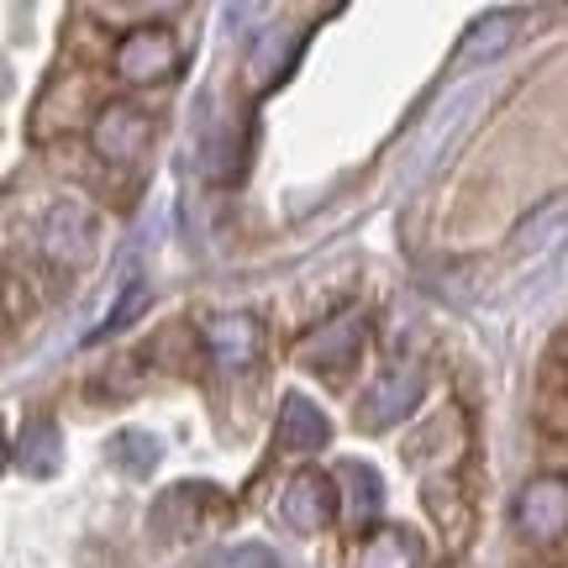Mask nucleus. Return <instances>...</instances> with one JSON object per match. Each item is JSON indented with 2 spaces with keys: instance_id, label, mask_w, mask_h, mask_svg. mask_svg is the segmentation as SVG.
I'll return each mask as SVG.
<instances>
[{
  "instance_id": "obj_21",
  "label": "nucleus",
  "mask_w": 568,
  "mask_h": 568,
  "mask_svg": "<svg viewBox=\"0 0 568 568\" xmlns=\"http://www.w3.org/2000/svg\"><path fill=\"white\" fill-rule=\"evenodd\" d=\"M142 305H148V284H142V274H132V280L122 284L116 305L105 311V332H122V326H132L142 316Z\"/></svg>"
},
{
  "instance_id": "obj_22",
  "label": "nucleus",
  "mask_w": 568,
  "mask_h": 568,
  "mask_svg": "<svg viewBox=\"0 0 568 568\" xmlns=\"http://www.w3.org/2000/svg\"><path fill=\"white\" fill-rule=\"evenodd\" d=\"M211 568H280V558L258 542H243V548H226L222 558H211Z\"/></svg>"
},
{
  "instance_id": "obj_8",
  "label": "nucleus",
  "mask_w": 568,
  "mask_h": 568,
  "mask_svg": "<svg viewBox=\"0 0 568 568\" xmlns=\"http://www.w3.org/2000/svg\"><path fill=\"white\" fill-rule=\"evenodd\" d=\"M148 142H153V116H148L138 101H111L101 116H95V126H90V148H95V159H105V163L142 159Z\"/></svg>"
},
{
  "instance_id": "obj_5",
  "label": "nucleus",
  "mask_w": 568,
  "mask_h": 568,
  "mask_svg": "<svg viewBox=\"0 0 568 568\" xmlns=\"http://www.w3.org/2000/svg\"><path fill=\"white\" fill-rule=\"evenodd\" d=\"M280 510L284 521L305 537H316V531L337 527V516H343V485H337V474H326V468H301L280 495Z\"/></svg>"
},
{
  "instance_id": "obj_1",
  "label": "nucleus",
  "mask_w": 568,
  "mask_h": 568,
  "mask_svg": "<svg viewBox=\"0 0 568 568\" xmlns=\"http://www.w3.org/2000/svg\"><path fill=\"white\" fill-rule=\"evenodd\" d=\"M105 84L95 69H84V63H63L48 74L42 84V95L32 101V116H27V138L48 148V142L69 138V132H84V126H95V116L105 111Z\"/></svg>"
},
{
  "instance_id": "obj_18",
  "label": "nucleus",
  "mask_w": 568,
  "mask_h": 568,
  "mask_svg": "<svg viewBox=\"0 0 568 568\" xmlns=\"http://www.w3.org/2000/svg\"><path fill=\"white\" fill-rule=\"evenodd\" d=\"M163 447L153 432H142V426H122L116 437H111V464L122 468L126 479H148L153 468H159Z\"/></svg>"
},
{
  "instance_id": "obj_17",
  "label": "nucleus",
  "mask_w": 568,
  "mask_h": 568,
  "mask_svg": "<svg viewBox=\"0 0 568 568\" xmlns=\"http://www.w3.org/2000/svg\"><path fill=\"white\" fill-rule=\"evenodd\" d=\"M17 468L21 474H32V479H48V474H59V426L53 422H27L17 437Z\"/></svg>"
},
{
  "instance_id": "obj_9",
  "label": "nucleus",
  "mask_w": 568,
  "mask_h": 568,
  "mask_svg": "<svg viewBox=\"0 0 568 568\" xmlns=\"http://www.w3.org/2000/svg\"><path fill=\"white\" fill-rule=\"evenodd\" d=\"M216 506V489L211 485H169L148 510V527L159 542H190L195 531H205Z\"/></svg>"
},
{
  "instance_id": "obj_11",
  "label": "nucleus",
  "mask_w": 568,
  "mask_h": 568,
  "mask_svg": "<svg viewBox=\"0 0 568 568\" xmlns=\"http://www.w3.org/2000/svg\"><path fill=\"white\" fill-rule=\"evenodd\" d=\"M258 347H264V332L253 316H211L201 326V353L211 364L222 368V374H237L258 358Z\"/></svg>"
},
{
  "instance_id": "obj_14",
  "label": "nucleus",
  "mask_w": 568,
  "mask_h": 568,
  "mask_svg": "<svg viewBox=\"0 0 568 568\" xmlns=\"http://www.w3.org/2000/svg\"><path fill=\"white\" fill-rule=\"evenodd\" d=\"M422 564V537L406 527H379L353 548V568H416Z\"/></svg>"
},
{
  "instance_id": "obj_3",
  "label": "nucleus",
  "mask_w": 568,
  "mask_h": 568,
  "mask_svg": "<svg viewBox=\"0 0 568 568\" xmlns=\"http://www.w3.org/2000/svg\"><path fill=\"white\" fill-rule=\"evenodd\" d=\"M516 531L548 548V542H568V479L564 474H531L527 485L516 489V506H510Z\"/></svg>"
},
{
  "instance_id": "obj_19",
  "label": "nucleus",
  "mask_w": 568,
  "mask_h": 568,
  "mask_svg": "<svg viewBox=\"0 0 568 568\" xmlns=\"http://www.w3.org/2000/svg\"><path fill=\"white\" fill-rule=\"evenodd\" d=\"M337 485L347 489L343 510H353V521L379 516V506H385V479H379L368 464H337Z\"/></svg>"
},
{
  "instance_id": "obj_6",
  "label": "nucleus",
  "mask_w": 568,
  "mask_h": 568,
  "mask_svg": "<svg viewBox=\"0 0 568 568\" xmlns=\"http://www.w3.org/2000/svg\"><path fill=\"white\" fill-rule=\"evenodd\" d=\"M426 395V374L416 364H395L385 368L374 385L364 389V400H358V416L353 422L364 426V432H389V426H400L410 410L422 406Z\"/></svg>"
},
{
  "instance_id": "obj_15",
  "label": "nucleus",
  "mask_w": 568,
  "mask_h": 568,
  "mask_svg": "<svg viewBox=\"0 0 568 568\" xmlns=\"http://www.w3.org/2000/svg\"><path fill=\"white\" fill-rule=\"evenodd\" d=\"M295 48H301V32H295V27H274V32H264L258 48L247 53V90L264 95L274 80H284V69H290V59H295Z\"/></svg>"
},
{
  "instance_id": "obj_20",
  "label": "nucleus",
  "mask_w": 568,
  "mask_h": 568,
  "mask_svg": "<svg viewBox=\"0 0 568 568\" xmlns=\"http://www.w3.org/2000/svg\"><path fill=\"white\" fill-rule=\"evenodd\" d=\"M537 426L548 443L568 447V385L552 374H542V389H537Z\"/></svg>"
},
{
  "instance_id": "obj_7",
  "label": "nucleus",
  "mask_w": 568,
  "mask_h": 568,
  "mask_svg": "<svg viewBox=\"0 0 568 568\" xmlns=\"http://www.w3.org/2000/svg\"><path fill=\"white\" fill-rule=\"evenodd\" d=\"M180 42L169 27H132L122 42H116V59L111 69L122 74L126 84H163L180 74Z\"/></svg>"
},
{
  "instance_id": "obj_2",
  "label": "nucleus",
  "mask_w": 568,
  "mask_h": 568,
  "mask_svg": "<svg viewBox=\"0 0 568 568\" xmlns=\"http://www.w3.org/2000/svg\"><path fill=\"white\" fill-rule=\"evenodd\" d=\"M38 247L42 258L53 268H84L95 258V247H101V211L80 195H63L42 211V226H38Z\"/></svg>"
},
{
  "instance_id": "obj_16",
  "label": "nucleus",
  "mask_w": 568,
  "mask_h": 568,
  "mask_svg": "<svg viewBox=\"0 0 568 568\" xmlns=\"http://www.w3.org/2000/svg\"><path fill=\"white\" fill-rule=\"evenodd\" d=\"M521 11H489V17H479L474 27H468V38L464 48H458V63H489V59H500L510 42H516V27H521Z\"/></svg>"
},
{
  "instance_id": "obj_4",
  "label": "nucleus",
  "mask_w": 568,
  "mask_h": 568,
  "mask_svg": "<svg viewBox=\"0 0 568 568\" xmlns=\"http://www.w3.org/2000/svg\"><path fill=\"white\" fill-rule=\"evenodd\" d=\"M364 347H368V316L364 311H343V316H332V322L316 326L301 343V368L326 374V379H343L347 368H358Z\"/></svg>"
},
{
  "instance_id": "obj_12",
  "label": "nucleus",
  "mask_w": 568,
  "mask_h": 568,
  "mask_svg": "<svg viewBox=\"0 0 568 568\" xmlns=\"http://www.w3.org/2000/svg\"><path fill=\"white\" fill-rule=\"evenodd\" d=\"M332 437V422H326V410L311 400V395H284L280 400V426H274V443L280 453L290 458H316Z\"/></svg>"
},
{
  "instance_id": "obj_10",
  "label": "nucleus",
  "mask_w": 568,
  "mask_h": 568,
  "mask_svg": "<svg viewBox=\"0 0 568 568\" xmlns=\"http://www.w3.org/2000/svg\"><path fill=\"white\" fill-rule=\"evenodd\" d=\"M247 163V126L243 116H205L195 138V169L211 184H232Z\"/></svg>"
},
{
  "instance_id": "obj_13",
  "label": "nucleus",
  "mask_w": 568,
  "mask_h": 568,
  "mask_svg": "<svg viewBox=\"0 0 568 568\" xmlns=\"http://www.w3.org/2000/svg\"><path fill=\"white\" fill-rule=\"evenodd\" d=\"M422 500H426V516L437 521V531H443L453 548H464L468 542V531H474V506H468V495L453 479H426L422 485Z\"/></svg>"
}]
</instances>
